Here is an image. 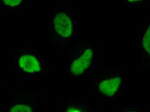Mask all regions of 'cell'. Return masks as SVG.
<instances>
[{"label":"cell","instance_id":"cell-7","mask_svg":"<svg viewBox=\"0 0 150 112\" xmlns=\"http://www.w3.org/2000/svg\"><path fill=\"white\" fill-rule=\"evenodd\" d=\"M88 109L85 105L69 104L64 106L63 112H88Z\"/></svg>","mask_w":150,"mask_h":112},{"label":"cell","instance_id":"cell-1","mask_svg":"<svg viewBox=\"0 0 150 112\" xmlns=\"http://www.w3.org/2000/svg\"><path fill=\"white\" fill-rule=\"evenodd\" d=\"M122 77L118 72L103 73L96 79L98 92L104 96L117 95L122 84Z\"/></svg>","mask_w":150,"mask_h":112},{"label":"cell","instance_id":"cell-9","mask_svg":"<svg viewBox=\"0 0 150 112\" xmlns=\"http://www.w3.org/2000/svg\"></svg>","mask_w":150,"mask_h":112},{"label":"cell","instance_id":"cell-8","mask_svg":"<svg viewBox=\"0 0 150 112\" xmlns=\"http://www.w3.org/2000/svg\"><path fill=\"white\" fill-rule=\"evenodd\" d=\"M1 3L5 8H13L22 6L24 2L23 0H3Z\"/></svg>","mask_w":150,"mask_h":112},{"label":"cell","instance_id":"cell-3","mask_svg":"<svg viewBox=\"0 0 150 112\" xmlns=\"http://www.w3.org/2000/svg\"><path fill=\"white\" fill-rule=\"evenodd\" d=\"M52 25L54 31L61 39H68L74 35V22L73 17L68 13L61 11L56 13Z\"/></svg>","mask_w":150,"mask_h":112},{"label":"cell","instance_id":"cell-2","mask_svg":"<svg viewBox=\"0 0 150 112\" xmlns=\"http://www.w3.org/2000/svg\"><path fill=\"white\" fill-rule=\"evenodd\" d=\"M16 68L23 74L38 75L43 71L40 58L34 54L23 53L16 57Z\"/></svg>","mask_w":150,"mask_h":112},{"label":"cell","instance_id":"cell-6","mask_svg":"<svg viewBox=\"0 0 150 112\" xmlns=\"http://www.w3.org/2000/svg\"><path fill=\"white\" fill-rule=\"evenodd\" d=\"M141 42L142 47L145 55L150 57V23L145 27L143 33Z\"/></svg>","mask_w":150,"mask_h":112},{"label":"cell","instance_id":"cell-5","mask_svg":"<svg viewBox=\"0 0 150 112\" xmlns=\"http://www.w3.org/2000/svg\"><path fill=\"white\" fill-rule=\"evenodd\" d=\"M94 56V52L91 48H84L71 60L69 66V72L76 76L83 74L90 67Z\"/></svg>","mask_w":150,"mask_h":112},{"label":"cell","instance_id":"cell-4","mask_svg":"<svg viewBox=\"0 0 150 112\" xmlns=\"http://www.w3.org/2000/svg\"><path fill=\"white\" fill-rule=\"evenodd\" d=\"M39 98L35 94H17L8 104V112H37Z\"/></svg>","mask_w":150,"mask_h":112}]
</instances>
